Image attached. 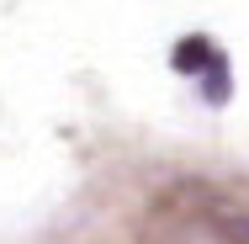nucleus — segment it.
<instances>
[{"instance_id":"1","label":"nucleus","mask_w":249,"mask_h":244,"mask_svg":"<svg viewBox=\"0 0 249 244\" xmlns=\"http://www.w3.org/2000/svg\"><path fill=\"white\" fill-rule=\"evenodd\" d=\"M138 244H249V234L212 186H170L138 218Z\"/></svg>"},{"instance_id":"2","label":"nucleus","mask_w":249,"mask_h":244,"mask_svg":"<svg viewBox=\"0 0 249 244\" xmlns=\"http://www.w3.org/2000/svg\"><path fill=\"white\" fill-rule=\"evenodd\" d=\"M175 69L196 75L201 85H207V96H212V101L228 96V58L212 48V38H186V43L175 48Z\"/></svg>"}]
</instances>
